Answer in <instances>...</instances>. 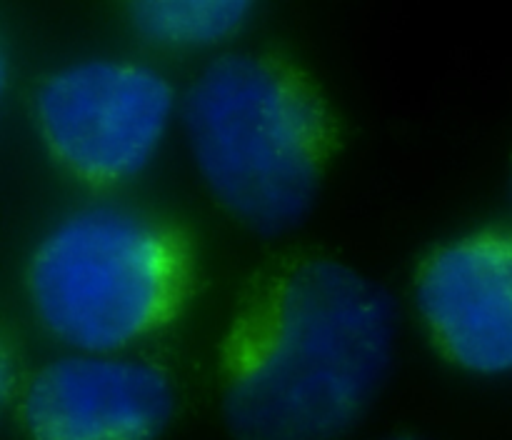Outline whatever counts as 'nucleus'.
<instances>
[{"instance_id": "6e6552de", "label": "nucleus", "mask_w": 512, "mask_h": 440, "mask_svg": "<svg viewBox=\"0 0 512 440\" xmlns=\"http://www.w3.org/2000/svg\"><path fill=\"white\" fill-rule=\"evenodd\" d=\"M393 440H413V438H393Z\"/></svg>"}, {"instance_id": "f03ea898", "label": "nucleus", "mask_w": 512, "mask_h": 440, "mask_svg": "<svg viewBox=\"0 0 512 440\" xmlns=\"http://www.w3.org/2000/svg\"><path fill=\"white\" fill-rule=\"evenodd\" d=\"M183 128L205 188L240 225L280 235L308 218L333 123L293 65L260 53L220 55L190 83Z\"/></svg>"}, {"instance_id": "423d86ee", "label": "nucleus", "mask_w": 512, "mask_h": 440, "mask_svg": "<svg viewBox=\"0 0 512 440\" xmlns=\"http://www.w3.org/2000/svg\"><path fill=\"white\" fill-rule=\"evenodd\" d=\"M415 305L455 365L512 373V233H475L430 255Z\"/></svg>"}, {"instance_id": "7ed1b4c3", "label": "nucleus", "mask_w": 512, "mask_h": 440, "mask_svg": "<svg viewBox=\"0 0 512 440\" xmlns=\"http://www.w3.org/2000/svg\"><path fill=\"white\" fill-rule=\"evenodd\" d=\"M193 258L165 220L113 203L55 223L28 265L38 323L73 353L123 355L183 308Z\"/></svg>"}, {"instance_id": "f257e3e1", "label": "nucleus", "mask_w": 512, "mask_h": 440, "mask_svg": "<svg viewBox=\"0 0 512 440\" xmlns=\"http://www.w3.org/2000/svg\"><path fill=\"white\" fill-rule=\"evenodd\" d=\"M398 338L383 285L330 258L275 270L223 345L220 408L233 440H338L378 398Z\"/></svg>"}, {"instance_id": "39448f33", "label": "nucleus", "mask_w": 512, "mask_h": 440, "mask_svg": "<svg viewBox=\"0 0 512 440\" xmlns=\"http://www.w3.org/2000/svg\"><path fill=\"white\" fill-rule=\"evenodd\" d=\"M20 413L33 440H158L175 413V388L148 360L70 353L30 378Z\"/></svg>"}, {"instance_id": "0eeeda50", "label": "nucleus", "mask_w": 512, "mask_h": 440, "mask_svg": "<svg viewBox=\"0 0 512 440\" xmlns=\"http://www.w3.org/2000/svg\"><path fill=\"white\" fill-rule=\"evenodd\" d=\"M248 0H140L128 5L130 25L165 48H208L248 23Z\"/></svg>"}, {"instance_id": "20e7f679", "label": "nucleus", "mask_w": 512, "mask_h": 440, "mask_svg": "<svg viewBox=\"0 0 512 440\" xmlns=\"http://www.w3.org/2000/svg\"><path fill=\"white\" fill-rule=\"evenodd\" d=\"M175 93L160 70L88 58L45 78L35 123L45 148L75 178L113 185L143 173L168 135Z\"/></svg>"}]
</instances>
